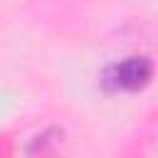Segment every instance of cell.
I'll return each mask as SVG.
<instances>
[{"mask_svg":"<svg viewBox=\"0 0 158 158\" xmlns=\"http://www.w3.org/2000/svg\"><path fill=\"white\" fill-rule=\"evenodd\" d=\"M153 74H156V67H153V59L148 54H126L111 64H106L101 69V77H99V86L104 94H141L143 89L151 86L153 81Z\"/></svg>","mask_w":158,"mask_h":158,"instance_id":"6da1fadb","label":"cell"},{"mask_svg":"<svg viewBox=\"0 0 158 158\" xmlns=\"http://www.w3.org/2000/svg\"><path fill=\"white\" fill-rule=\"evenodd\" d=\"M64 141V128L62 126H47L40 133H35L30 138V143L25 146L27 156H44V153H54Z\"/></svg>","mask_w":158,"mask_h":158,"instance_id":"7a4b0ae2","label":"cell"}]
</instances>
